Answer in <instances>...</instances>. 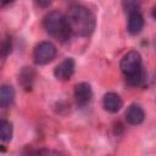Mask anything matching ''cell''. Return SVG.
I'll use <instances>...</instances> for the list:
<instances>
[{"label":"cell","instance_id":"obj_15","mask_svg":"<svg viewBox=\"0 0 156 156\" xmlns=\"http://www.w3.org/2000/svg\"><path fill=\"white\" fill-rule=\"evenodd\" d=\"M34 2H35L37 6H39V7H48V6L52 2V0H34Z\"/></svg>","mask_w":156,"mask_h":156},{"label":"cell","instance_id":"obj_13","mask_svg":"<svg viewBox=\"0 0 156 156\" xmlns=\"http://www.w3.org/2000/svg\"><path fill=\"white\" fill-rule=\"evenodd\" d=\"M123 7L128 13L139 12V10H140V0H123Z\"/></svg>","mask_w":156,"mask_h":156},{"label":"cell","instance_id":"obj_6","mask_svg":"<svg viewBox=\"0 0 156 156\" xmlns=\"http://www.w3.org/2000/svg\"><path fill=\"white\" fill-rule=\"evenodd\" d=\"M93 98V90L91 87L85 83L82 82L79 84L76 85L74 88V99L78 106H85L87 104H89V101Z\"/></svg>","mask_w":156,"mask_h":156},{"label":"cell","instance_id":"obj_17","mask_svg":"<svg viewBox=\"0 0 156 156\" xmlns=\"http://www.w3.org/2000/svg\"><path fill=\"white\" fill-rule=\"evenodd\" d=\"M152 16H154V18L156 20V6H155L154 10H152Z\"/></svg>","mask_w":156,"mask_h":156},{"label":"cell","instance_id":"obj_8","mask_svg":"<svg viewBox=\"0 0 156 156\" xmlns=\"http://www.w3.org/2000/svg\"><path fill=\"white\" fill-rule=\"evenodd\" d=\"M102 104H104V107H105L106 111H108L111 113H116V112H118L121 110V107L123 105V101H122V99L119 98L118 94L107 93L104 96Z\"/></svg>","mask_w":156,"mask_h":156},{"label":"cell","instance_id":"obj_5","mask_svg":"<svg viewBox=\"0 0 156 156\" xmlns=\"http://www.w3.org/2000/svg\"><path fill=\"white\" fill-rule=\"evenodd\" d=\"M76 62L72 57H67L61 61L54 69V74L58 80H68L74 72Z\"/></svg>","mask_w":156,"mask_h":156},{"label":"cell","instance_id":"obj_1","mask_svg":"<svg viewBox=\"0 0 156 156\" xmlns=\"http://www.w3.org/2000/svg\"><path fill=\"white\" fill-rule=\"evenodd\" d=\"M66 20L71 33L78 37H89L95 29V16L85 6H71Z\"/></svg>","mask_w":156,"mask_h":156},{"label":"cell","instance_id":"obj_9","mask_svg":"<svg viewBox=\"0 0 156 156\" xmlns=\"http://www.w3.org/2000/svg\"><path fill=\"white\" fill-rule=\"evenodd\" d=\"M144 27V18L140 15V12H133L129 13L128 17V32L132 35H136L141 32Z\"/></svg>","mask_w":156,"mask_h":156},{"label":"cell","instance_id":"obj_10","mask_svg":"<svg viewBox=\"0 0 156 156\" xmlns=\"http://www.w3.org/2000/svg\"><path fill=\"white\" fill-rule=\"evenodd\" d=\"M15 99V90L11 85H6L4 84L0 89V105L2 108L9 107Z\"/></svg>","mask_w":156,"mask_h":156},{"label":"cell","instance_id":"obj_14","mask_svg":"<svg viewBox=\"0 0 156 156\" xmlns=\"http://www.w3.org/2000/svg\"><path fill=\"white\" fill-rule=\"evenodd\" d=\"M1 51H2V56H4V57L11 51V39L6 38V39L2 41V49H1Z\"/></svg>","mask_w":156,"mask_h":156},{"label":"cell","instance_id":"obj_11","mask_svg":"<svg viewBox=\"0 0 156 156\" xmlns=\"http://www.w3.org/2000/svg\"><path fill=\"white\" fill-rule=\"evenodd\" d=\"M12 124L6 121V119H1L0 122V135H1V140L2 141H10L12 138Z\"/></svg>","mask_w":156,"mask_h":156},{"label":"cell","instance_id":"obj_2","mask_svg":"<svg viewBox=\"0 0 156 156\" xmlns=\"http://www.w3.org/2000/svg\"><path fill=\"white\" fill-rule=\"evenodd\" d=\"M119 68L126 76L129 85H139L144 80V69L141 66V56L138 51H128L119 62Z\"/></svg>","mask_w":156,"mask_h":156},{"label":"cell","instance_id":"obj_4","mask_svg":"<svg viewBox=\"0 0 156 156\" xmlns=\"http://www.w3.org/2000/svg\"><path fill=\"white\" fill-rule=\"evenodd\" d=\"M56 56V46L50 41H40L33 51V58L37 65H46Z\"/></svg>","mask_w":156,"mask_h":156},{"label":"cell","instance_id":"obj_12","mask_svg":"<svg viewBox=\"0 0 156 156\" xmlns=\"http://www.w3.org/2000/svg\"><path fill=\"white\" fill-rule=\"evenodd\" d=\"M34 77H35V73L33 72V69H32L30 67H24V69L20 73L18 80L21 82L22 85H24V87H30V84H32Z\"/></svg>","mask_w":156,"mask_h":156},{"label":"cell","instance_id":"obj_16","mask_svg":"<svg viewBox=\"0 0 156 156\" xmlns=\"http://www.w3.org/2000/svg\"><path fill=\"white\" fill-rule=\"evenodd\" d=\"M11 1H13V0H1V4L5 5V4H9V2H11Z\"/></svg>","mask_w":156,"mask_h":156},{"label":"cell","instance_id":"obj_3","mask_svg":"<svg viewBox=\"0 0 156 156\" xmlns=\"http://www.w3.org/2000/svg\"><path fill=\"white\" fill-rule=\"evenodd\" d=\"M44 28L45 30L56 38L60 41H65L68 39L71 30L67 24L66 16L61 13L60 11H51L44 17Z\"/></svg>","mask_w":156,"mask_h":156},{"label":"cell","instance_id":"obj_7","mask_svg":"<svg viewBox=\"0 0 156 156\" xmlns=\"http://www.w3.org/2000/svg\"><path fill=\"white\" fill-rule=\"evenodd\" d=\"M144 117H145V113L140 105L132 104L128 106V108L126 111V119L128 123L134 124V126L140 124L144 121Z\"/></svg>","mask_w":156,"mask_h":156}]
</instances>
